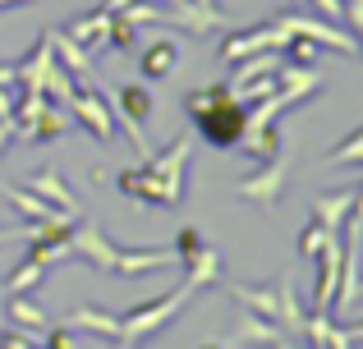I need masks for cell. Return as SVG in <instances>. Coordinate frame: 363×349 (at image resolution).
Returning <instances> with one entry per match:
<instances>
[{"label": "cell", "mask_w": 363, "mask_h": 349, "mask_svg": "<svg viewBox=\"0 0 363 349\" xmlns=\"http://www.w3.org/2000/svg\"><path fill=\"white\" fill-rule=\"evenodd\" d=\"M281 46H285V64H294V69H313V64H318V51H322L313 37H299V33H290Z\"/></svg>", "instance_id": "603a6c76"}, {"label": "cell", "mask_w": 363, "mask_h": 349, "mask_svg": "<svg viewBox=\"0 0 363 349\" xmlns=\"http://www.w3.org/2000/svg\"><path fill=\"white\" fill-rule=\"evenodd\" d=\"M285 42V28L276 23H257V28H244V33H230L221 46H216V60L221 64H240L248 60V55H257V51H276V46Z\"/></svg>", "instance_id": "5b68a950"}, {"label": "cell", "mask_w": 363, "mask_h": 349, "mask_svg": "<svg viewBox=\"0 0 363 349\" xmlns=\"http://www.w3.org/2000/svg\"><path fill=\"white\" fill-rule=\"evenodd\" d=\"M106 46H111V51H133V46H138V23H129V18L111 14V28H106Z\"/></svg>", "instance_id": "484cf974"}, {"label": "cell", "mask_w": 363, "mask_h": 349, "mask_svg": "<svg viewBox=\"0 0 363 349\" xmlns=\"http://www.w3.org/2000/svg\"><path fill=\"white\" fill-rule=\"evenodd\" d=\"M5 198H9V202H14V212H23L28 216V221H60V207H51V202H42V198H37V193H28V188H5Z\"/></svg>", "instance_id": "44dd1931"}, {"label": "cell", "mask_w": 363, "mask_h": 349, "mask_svg": "<svg viewBox=\"0 0 363 349\" xmlns=\"http://www.w3.org/2000/svg\"><path fill=\"white\" fill-rule=\"evenodd\" d=\"M0 326H5V313H0Z\"/></svg>", "instance_id": "60d3db41"}, {"label": "cell", "mask_w": 363, "mask_h": 349, "mask_svg": "<svg viewBox=\"0 0 363 349\" xmlns=\"http://www.w3.org/2000/svg\"><path fill=\"white\" fill-rule=\"evenodd\" d=\"M69 120H79L97 143H111L116 138V106L106 101V92L97 88H79L69 97Z\"/></svg>", "instance_id": "277c9868"}, {"label": "cell", "mask_w": 363, "mask_h": 349, "mask_svg": "<svg viewBox=\"0 0 363 349\" xmlns=\"http://www.w3.org/2000/svg\"><path fill=\"white\" fill-rule=\"evenodd\" d=\"M175 64H179V42H175V37H157V42H147L143 55H138L143 79H166Z\"/></svg>", "instance_id": "8fae6325"}, {"label": "cell", "mask_w": 363, "mask_h": 349, "mask_svg": "<svg viewBox=\"0 0 363 349\" xmlns=\"http://www.w3.org/2000/svg\"><path fill=\"white\" fill-rule=\"evenodd\" d=\"M267 349H299V345H290V341H285V336H276V341L267 345Z\"/></svg>", "instance_id": "74e56055"}, {"label": "cell", "mask_w": 363, "mask_h": 349, "mask_svg": "<svg viewBox=\"0 0 363 349\" xmlns=\"http://www.w3.org/2000/svg\"><path fill=\"white\" fill-rule=\"evenodd\" d=\"M14 143V120H0V152Z\"/></svg>", "instance_id": "d6a6232c"}, {"label": "cell", "mask_w": 363, "mask_h": 349, "mask_svg": "<svg viewBox=\"0 0 363 349\" xmlns=\"http://www.w3.org/2000/svg\"><path fill=\"white\" fill-rule=\"evenodd\" d=\"M350 212H359V193H354V188H340V193H322L318 202H313V221H318L322 230H340V225L350 221Z\"/></svg>", "instance_id": "30bf717a"}, {"label": "cell", "mask_w": 363, "mask_h": 349, "mask_svg": "<svg viewBox=\"0 0 363 349\" xmlns=\"http://www.w3.org/2000/svg\"><path fill=\"white\" fill-rule=\"evenodd\" d=\"M340 9H345V28L350 33H363V0H340Z\"/></svg>", "instance_id": "1f68e13d"}, {"label": "cell", "mask_w": 363, "mask_h": 349, "mask_svg": "<svg viewBox=\"0 0 363 349\" xmlns=\"http://www.w3.org/2000/svg\"><path fill=\"white\" fill-rule=\"evenodd\" d=\"M69 258L92 262V267H101V271H116L120 244L106 239V234H101L92 221H74V230H69Z\"/></svg>", "instance_id": "8992f818"}, {"label": "cell", "mask_w": 363, "mask_h": 349, "mask_svg": "<svg viewBox=\"0 0 363 349\" xmlns=\"http://www.w3.org/2000/svg\"><path fill=\"white\" fill-rule=\"evenodd\" d=\"M240 143H244V152L248 156H253V161L257 166H262V161H272V156H281V129H276V125H262V129H244V138H240Z\"/></svg>", "instance_id": "ffe728a7"}, {"label": "cell", "mask_w": 363, "mask_h": 349, "mask_svg": "<svg viewBox=\"0 0 363 349\" xmlns=\"http://www.w3.org/2000/svg\"><path fill=\"white\" fill-rule=\"evenodd\" d=\"M9 5H28V0H0V9H9Z\"/></svg>", "instance_id": "f35d334b"}, {"label": "cell", "mask_w": 363, "mask_h": 349, "mask_svg": "<svg viewBox=\"0 0 363 349\" xmlns=\"http://www.w3.org/2000/svg\"><path fill=\"white\" fill-rule=\"evenodd\" d=\"M42 276H46V267H42V262L18 258V267L5 276V294H33V290L42 285Z\"/></svg>", "instance_id": "7402d4cb"}, {"label": "cell", "mask_w": 363, "mask_h": 349, "mask_svg": "<svg viewBox=\"0 0 363 349\" xmlns=\"http://www.w3.org/2000/svg\"><path fill=\"white\" fill-rule=\"evenodd\" d=\"M28 193H37L42 202H51V207H60V212H79V198L69 193V184L60 179V171H37L33 179H28Z\"/></svg>", "instance_id": "7c38bea8"}, {"label": "cell", "mask_w": 363, "mask_h": 349, "mask_svg": "<svg viewBox=\"0 0 363 349\" xmlns=\"http://www.w3.org/2000/svg\"><path fill=\"white\" fill-rule=\"evenodd\" d=\"M69 125H74V120L65 115V110L46 106V110H42V115H37V120H33L28 129H18V138H28V143H51V138L69 134Z\"/></svg>", "instance_id": "d6986e66"}, {"label": "cell", "mask_w": 363, "mask_h": 349, "mask_svg": "<svg viewBox=\"0 0 363 349\" xmlns=\"http://www.w3.org/2000/svg\"><path fill=\"white\" fill-rule=\"evenodd\" d=\"M51 51H55V64L69 69L74 79H88V74H92V55L83 51L79 42H69L65 33H51Z\"/></svg>", "instance_id": "ac0fdd59"}, {"label": "cell", "mask_w": 363, "mask_h": 349, "mask_svg": "<svg viewBox=\"0 0 363 349\" xmlns=\"http://www.w3.org/2000/svg\"><path fill=\"white\" fill-rule=\"evenodd\" d=\"M116 115L124 120V129H129L133 147H138V152L147 156V138H143V120L152 115V92L143 88V83H124V88H120V110H116Z\"/></svg>", "instance_id": "9c48e42d"}, {"label": "cell", "mask_w": 363, "mask_h": 349, "mask_svg": "<svg viewBox=\"0 0 363 349\" xmlns=\"http://www.w3.org/2000/svg\"><path fill=\"white\" fill-rule=\"evenodd\" d=\"M240 341H248V345H272L276 341V322H267V317H257V313H244L240 317Z\"/></svg>", "instance_id": "d4e9b609"}, {"label": "cell", "mask_w": 363, "mask_h": 349, "mask_svg": "<svg viewBox=\"0 0 363 349\" xmlns=\"http://www.w3.org/2000/svg\"><path fill=\"white\" fill-rule=\"evenodd\" d=\"M184 110L194 115L198 134H203V143L212 147H240L244 138V120H248V106L235 101V92L225 88V83H212V88H198L184 97Z\"/></svg>", "instance_id": "6da1fadb"}, {"label": "cell", "mask_w": 363, "mask_h": 349, "mask_svg": "<svg viewBox=\"0 0 363 349\" xmlns=\"http://www.w3.org/2000/svg\"><path fill=\"white\" fill-rule=\"evenodd\" d=\"M28 230H33V225H18V230H5V225H0V244L5 239H28Z\"/></svg>", "instance_id": "e575fe53"}, {"label": "cell", "mask_w": 363, "mask_h": 349, "mask_svg": "<svg viewBox=\"0 0 363 349\" xmlns=\"http://www.w3.org/2000/svg\"><path fill=\"white\" fill-rule=\"evenodd\" d=\"M179 267H184V280H189L194 290L216 285V280H221V271H225V267H221V253H216V248H207V244H203V248H198L189 262H179Z\"/></svg>", "instance_id": "5bb4252c"}, {"label": "cell", "mask_w": 363, "mask_h": 349, "mask_svg": "<svg viewBox=\"0 0 363 349\" xmlns=\"http://www.w3.org/2000/svg\"><path fill=\"white\" fill-rule=\"evenodd\" d=\"M42 336H46V349H74L79 345V331H74L69 322H51Z\"/></svg>", "instance_id": "f1b7e54d"}, {"label": "cell", "mask_w": 363, "mask_h": 349, "mask_svg": "<svg viewBox=\"0 0 363 349\" xmlns=\"http://www.w3.org/2000/svg\"><path fill=\"white\" fill-rule=\"evenodd\" d=\"M124 5H133V0H101V5H97V9H101V14H120V9H124Z\"/></svg>", "instance_id": "d590c367"}, {"label": "cell", "mask_w": 363, "mask_h": 349, "mask_svg": "<svg viewBox=\"0 0 363 349\" xmlns=\"http://www.w3.org/2000/svg\"><path fill=\"white\" fill-rule=\"evenodd\" d=\"M285 175H290V156H272V161H262V171L248 175L240 184V198L244 202H257V207H276L281 202V188H285Z\"/></svg>", "instance_id": "ba28073f"}, {"label": "cell", "mask_w": 363, "mask_h": 349, "mask_svg": "<svg viewBox=\"0 0 363 349\" xmlns=\"http://www.w3.org/2000/svg\"><path fill=\"white\" fill-rule=\"evenodd\" d=\"M203 244H207V239H203V234H198V230H194V225H184V230H179V239H175V244H170V248H175V258H179V262H189V258H194V253H198V248H203Z\"/></svg>", "instance_id": "f546056e"}, {"label": "cell", "mask_w": 363, "mask_h": 349, "mask_svg": "<svg viewBox=\"0 0 363 349\" xmlns=\"http://www.w3.org/2000/svg\"><path fill=\"white\" fill-rule=\"evenodd\" d=\"M46 106H51V101H46V92H23V97L14 101V110H9V120H14V134H18V129H28V125H33V120L42 115Z\"/></svg>", "instance_id": "cb8c5ba5"}, {"label": "cell", "mask_w": 363, "mask_h": 349, "mask_svg": "<svg viewBox=\"0 0 363 349\" xmlns=\"http://www.w3.org/2000/svg\"><path fill=\"white\" fill-rule=\"evenodd\" d=\"M189 156H194V143H189L184 134H179V138H170V147H166V152L143 156V171L157 179V188H161V207H179V202H184V193H189V188H184Z\"/></svg>", "instance_id": "3957f363"}, {"label": "cell", "mask_w": 363, "mask_h": 349, "mask_svg": "<svg viewBox=\"0 0 363 349\" xmlns=\"http://www.w3.org/2000/svg\"><path fill=\"white\" fill-rule=\"evenodd\" d=\"M363 161V134H350L336 152H327V166H359Z\"/></svg>", "instance_id": "4316f807"}, {"label": "cell", "mask_w": 363, "mask_h": 349, "mask_svg": "<svg viewBox=\"0 0 363 349\" xmlns=\"http://www.w3.org/2000/svg\"><path fill=\"white\" fill-rule=\"evenodd\" d=\"M327 234H336V230H322L318 221H308L303 234H299V258H318V248L327 244Z\"/></svg>", "instance_id": "83f0119b"}, {"label": "cell", "mask_w": 363, "mask_h": 349, "mask_svg": "<svg viewBox=\"0 0 363 349\" xmlns=\"http://www.w3.org/2000/svg\"><path fill=\"white\" fill-rule=\"evenodd\" d=\"M194 294H198V290L184 280V285L166 290L161 299H147V304L129 308V313L120 317V345H138V341H147V336H157L161 326H170V317H175V313H184Z\"/></svg>", "instance_id": "7a4b0ae2"}, {"label": "cell", "mask_w": 363, "mask_h": 349, "mask_svg": "<svg viewBox=\"0 0 363 349\" xmlns=\"http://www.w3.org/2000/svg\"><path fill=\"white\" fill-rule=\"evenodd\" d=\"M0 349H37V336L23 326H9V331H0Z\"/></svg>", "instance_id": "4dcf8cb0"}, {"label": "cell", "mask_w": 363, "mask_h": 349, "mask_svg": "<svg viewBox=\"0 0 363 349\" xmlns=\"http://www.w3.org/2000/svg\"><path fill=\"white\" fill-rule=\"evenodd\" d=\"M18 83V74H14V64H0V88H14Z\"/></svg>", "instance_id": "836d02e7"}, {"label": "cell", "mask_w": 363, "mask_h": 349, "mask_svg": "<svg viewBox=\"0 0 363 349\" xmlns=\"http://www.w3.org/2000/svg\"><path fill=\"white\" fill-rule=\"evenodd\" d=\"M276 322H285L290 331H299V336H303V322H308V308H303L299 294H294V276H290V271L276 280Z\"/></svg>", "instance_id": "4fadbf2b"}, {"label": "cell", "mask_w": 363, "mask_h": 349, "mask_svg": "<svg viewBox=\"0 0 363 349\" xmlns=\"http://www.w3.org/2000/svg\"><path fill=\"white\" fill-rule=\"evenodd\" d=\"M230 294L240 299L244 313H257V317H267V322H276V285H240V280H235Z\"/></svg>", "instance_id": "e0dca14e"}, {"label": "cell", "mask_w": 363, "mask_h": 349, "mask_svg": "<svg viewBox=\"0 0 363 349\" xmlns=\"http://www.w3.org/2000/svg\"><path fill=\"white\" fill-rule=\"evenodd\" d=\"M5 317H9L14 326H23V331H33V336H42L46 326H51L46 308L37 304V299H28V294H9V299H5Z\"/></svg>", "instance_id": "9a60e30c"}, {"label": "cell", "mask_w": 363, "mask_h": 349, "mask_svg": "<svg viewBox=\"0 0 363 349\" xmlns=\"http://www.w3.org/2000/svg\"><path fill=\"white\" fill-rule=\"evenodd\" d=\"M65 322L74 326V331H88V336H101V341H116L120 345V317H111V313H97V308H74Z\"/></svg>", "instance_id": "2e32d148"}, {"label": "cell", "mask_w": 363, "mask_h": 349, "mask_svg": "<svg viewBox=\"0 0 363 349\" xmlns=\"http://www.w3.org/2000/svg\"><path fill=\"white\" fill-rule=\"evenodd\" d=\"M276 23L285 28V37L299 33V37H313L318 46H331V51H340V55H359L354 33H350V28H336L331 18H327V23H318V18H303V14H285V18H276Z\"/></svg>", "instance_id": "52a82bcc"}, {"label": "cell", "mask_w": 363, "mask_h": 349, "mask_svg": "<svg viewBox=\"0 0 363 349\" xmlns=\"http://www.w3.org/2000/svg\"><path fill=\"white\" fill-rule=\"evenodd\" d=\"M9 110H14V97H9V88H0V120H9Z\"/></svg>", "instance_id": "8d00e7d4"}, {"label": "cell", "mask_w": 363, "mask_h": 349, "mask_svg": "<svg viewBox=\"0 0 363 349\" xmlns=\"http://www.w3.org/2000/svg\"><path fill=\"white\" fill-rule=\"evenodd\" d=\"M198 349H230V345H198Z\"/></svg>", "instance_id": "ab89813d"}]
</instances>
